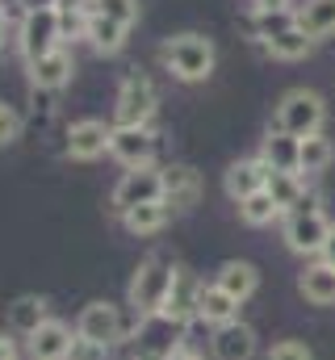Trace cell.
<instances>
[{
    "label": "cell",
    "instance_id": "obj_1",
    "mask_svg": "<svg viewBox=\"0 0 335 360\" xmlns=\"http://www.w3.org/2000/svg\"><path fill=\"white\" fill-rule=\"evenodd\" d=\"M172 276H176V264L164 260V256H151V260L139 264V272L130 276V289H126V302L134 310V327H147L151 319H160L164 297L172 289Z\"/></svg>",
    "mask_w": 335,
    "mask_h": 360
},
{
    "label": "cell",
    "instance_id": "obj_2",
    "mask_svg": "<svg viewBox=\"0 0 335 360\" xmlns=\"http://www.w3.org/2000/svg\"><path fill=\"white\" fill-rule=\"evenodd\" d=\"M164 68L180 84H201L214 76V42L206 34H176L160 46Z\"/></svg>",
    "mask_w": 335,
    "mask_h": 360
},
{
    "label": "cell",
    "instance_id": "obj_3",
    "mask_svg": "<svg viewBox=\"0 0 335 360\" xmlns=\"http://www.w3.org/2000/svg\"><path fill=\"white\" fill-rule=\"evenodd\" d=\"M323 122H327V105H323L319 92L289 89L281 96V105H277L272 130H285V134H293V139H310V134L323 130Z\"/></svg>",
    "mask_w": 335,
    "mask_h": 360
},
{
    "label": "cell",
    "instance_id": "obj_4",
    "mask_svg": "<svg viewBox=\"0 0 335 360\" xmlns=\"http://www.w3.org/2000/svg\"><path fill=\"white\" fill-rule=\"evenodd\" d=\"M17 46H21L25 63H34V59L51 55L55 46H63L59 8H51V4H34V8H25V17H21V30H17Z\"/></svg>",
    "mask_w": 335,
    "mask_h": 360
},
{
    "label": "cell",
    "instance_id": "obj_5",
    "mask_svg": "<svg viewBox=\"0 0 335 360\" xmlns=\"http://www.w3.org/2000/svg\"><path fill=\"white\" fill-rule=\"evenodd\" d=\"M156 105H160V92L151 84V76L130 72L118 89V101H113V126H147Z\"/></svg>",
    "mask_w": 335,
    "mask_h": 360
},
{
    "label": "cell",
    "instance_id": "obj_6",
    "mask_svg": "<svg viewBox=\"0 0 335 360\" xmlns=\"http://www.w3.org/2000/svg\"><path fill=\"white\" fill-rule=\"evenodd\" d=\"M113 214L122 218V214H130V210H139V205H151V201H164V172L156 168V164H147V168H126L122 180L113 184Z\"/></svg>",
    "mask_w": 335,
    "mask_h": 360
},
{
    "label": "cell",
    "instance_id": "obj_7",
    "mask_svg": "<svg viewBox=\"0 0 335 360\" xmlns=\"http://www.w3.org/2000/svg\"><path fill=\"white\" fill-rule=\"evenodd\" d=\"M331 231L335 226L323 210H293V214H285V248L293 256H323Z\"/></svg>",
    "mask_w": 335,
    "mask_h": 360
},
{
    "label": "cell",
    "instance_id": "obj_8",
    "mask_svg": "<svg viewBox=\"0 0 335 360\" xmlns=\"http://www.w3.org/2000/svg\"><path fill=\"white\" fill-rule=\"evenodd\" d=\"M197 297H201V281H197L189 269H176L160 319H164L168 327H180V331L193 327V323H197Z\"/></svg>",
    "mask_w": 335,
    "mask_h": 360
},
{
    "label": "cell",
    "instance_id": "obj_9",
    "mask_svg": "<svg viewBox=\"0 0 335 360\" xmlns=\"http://www.w3.org/2000/svg\"><path fill=\"white\" fill-rule=\"evenodd\" d=\"M122 331H126V323H122V310L113 302H88L76 319V335L92 340V344H105V348H113L122 340Z\"/></svg>",
    "mask_w": 335,
    "mask_h": 360
},
{
    "label": "cell",
    "instance_id": "obj_10",
    "mask_svg": "<svg viewBox=\"0 0 335 360\" xmlns=\"http://www.w3.org/2000/svg\"><path fill=\"white\" fill-rule=\"evenodd\" d=\"M109 155L126 168H147L156 155V134L147 126H113L109 134Z\"/></svg>",
    "mask_w": 335,
    "mask_h": 360
},
{
    "label": "cell",
    "instance_id": "obj_11",
    "mask_svg": "<svg viewBox=\"0 0 335 360\" xmlns=\"http://www.w3.org/2000/svg\"><path fill=\"white\" fill-rule=\"evenodd\" d=\"M72 72H76V59L68 46H55L51 55L34 59L30 63V89L34 92H59L63 84H72Z\"/></svg>",
    "mask_w": 335,
    "mask_h": 360
},
{
    "label": "cell",
    "instance_id": "obj_12",
    "mask_svg": "<svg viewBox=\"0 0 335 360\" xmlns=\"http://www.w3.org/2000/svg\"><path fill=\"white\" fill-rule=\"evenodd\" d=\"M109 134H113V126H105V122H96V117L72 122V130H68V155L80 160V164L101 160V155L109 151Z\"/></svg>",
    "mask_w": 335,
    "mask_h": 360
},
{
    "label": "cell",
    "instance_id": "obj_13",
    "mask_svg": "<svg viewBox=\"0 0 335 360\" xmlns=\"http://www.w3.org/2000/svg\"><path fill=\"white\" fill-rule=\"evenodd\" d=\"M164 172V205L172 210H193L197 201H201V172L197 168H189V164H168L160 168Z\"/></svg>",
    "mask_w": 335,
    "mask_h": 360
},
{
    "label": "cell",
    "instance_id": "obj_14",
    "mask_svg": "<svg viewBox=\"0 0 335 360\" xmlns=\"http://www.w3.org/2000/svg\"><path fill=\"white\" fill-rule=\"evenodd\" d=\"M72 340H76V331H72L63 319H46V323L25 340V348H30V360H68Z\"/></svg>",
    "mask_w": 335,
    "mask_h": 360
},
{
    "label": "cell",
    "instance_id": "obj_15",
    "mask_svg": "<svg viewBox=\"0 0 335 360\" xmlns=\"http://www.w3.org/2000/svg\"><path fill=\"white\" fill-rule=\"evenodd\" d=\"M264 184H268V168H264V160L255 155V160H235L231 168H227V176H222V188H227V197L239 205V201H248L255 193H264Z\"/></svg>",
    "mask_w": 335,
    "mask_h": 360
},
{
    "label": "cell",
    "instance_id": "obj_16",
    "mask_svg": "<svg viewBox=\"0 0 335 360\" xmlns=\"http://www.w3.org/2000/svg\"><path fill=\"white\" fill-rule=\"evenodd\" d=\"M298 151H302V139H293L285 130H268L264 143H260V160H264L268 172H298Z\"/></svg>",
    "mask_w": 335,
    "mask_h": 360
},
{
    "label": "cell",
    "instance_id": "obj_17",
    "mask_svg": "<svg viewBox=\"0 0 335 360\" xmlns=\"http://www.w3.org/2000/svg\"><path fill=\"white\" fill-rule=\"evenodd\" d=\"M197 323H206L214 331L227 323H239V302L210 281V285H201V297H197Z\"/></svg>",
    "mask_w": 335,
    "mask_h": 360
},
{
    "label": "cell",
    "instance_id": "obj_18",
    "mask_svg": "<svg viewBox=\"0 0 335 360\" xmlns=\"http://www.w3.org/2000/svg\"><path fill=\"white\" fill-rule=\"evenodd\" d=\"M255 331H251L248 323H227V327H218L214 331V340H210V348H214V356L218 360H251L255 356Z\"/></svg>",
    "mask_w": 335,
    "mask_h": 360
},
{
    "label": "cell",
    "instance_id": "obj_19",
    "mask_svg": "<svg viewBox=\"0 0 335 360\" xmlns=\"http://www.w3.org/2000/svg\"><path fill=\"white\" fill-rule=\"evenodd\" d=\"M298 293L310 306H335V269L327 260H315L298 272Z\"/></svg>",
    "mask_w": 335,
    "mask_h": 360
},
{
    "label": "cell",
    "instance_id": "obj_20",
    "mask_svg": "<svg viewBox=\"0 0 335 360\" xmlns=\"http://www.w3.org/2000/svg\"><path fill=\"white\" fill-rule=\"evenodd\" d=\"M214 285H218L222 293H231V297L244 306L251 293L260 289V269L248 264V260H227V264L218 269V276H214Z\"/></svg>",
    "mask_w": 335,
    "mask_h": 360
},
{
    "label": "cell",
    "instance_id": "obj_21",
    "mask_svg": "<svg viewBox=\"0 0 335 360\" xmlns=\"http://www.w3.org/2000/svg\"><path fill=\"white\" fill-rule=\"evenodd\" d=\"M46 319H51V310H46V297H42V293H21V297L8 306V331H13V335H25V340H30Z\"/></svg>",
    "mask_w": 335,
    "mask_h": 360
},
{
    "label": "cell",
    "instance_id": "obj_22",
    "mask_svg": "<svg viewBox=\"0 0 335 360\" xmlns=\"http://www.w3.org/2000/svg\"><path fill=\"white\" fill-rule=\"evenodd\" d=\"M293 25H298V8H272V13L251 8L248 17H244V30H248L255 42H272L277 34H285V30H293Z\"/></svg>",
    "mask_w": 335,
    "mask_h": 360
},
{
    "label": "cell",
    "instance_id": "obj_23",
    "mask_svg": "<svg viewBox=\"0 0 335 360\" xmlns=\"http://www.w3.org/2000/svg\"><path fill=\"white\" fill-rule=\"evenodd\" d=\"M298 30L310 42L331 38L335 34V0H306V4H298Z\"/></svg>",
    "mask_w": 335,
    "mask_h": 360
},
{
    "label": "cell",
    "instance_id": "obj_24",
    "mask_svg": "<svg viewBox=\"0 0 335 360\" xmlns=\"http://www.w3.org/2000/svg\"><path fill=\"white\" fill-rule=\"evenodd\" d=\"M126 25H118V21H109V17H101V13H92L88 17V30H84V38H88V46L96 51V55H118L122 46H126Z\"/></svg>",
    "mask_w": 335,
    "mask_h": 360
},
{
    "label": "cell",
    "instance_id": "obj_25",
    "mask_svg": "<svg viewBox=\"0 0 335 360\" xmlns=\"http://www.w3.org/2000/svg\"><path fill=\"white\" fill-rule=\"evenodd\" d=\"M168 218H172V205H164V201H151V205H139V210L122 214V226H126L130 235L147 239V235H160V231H164Z\"/></svg>",
    "mask_w": 335,
    "mask_h": 360
},
{
    "label": "cell",
    "instance_id": "obj_26",
    "mask_svg": "<svg viewBox=\"0 0 335 360\" xmlns=\"http://www.w3.org/2000/svg\"><path fill=\"white\" fill-rule=\"evenodd\" d=\"M335 160V147L331 139L319 130V134H310V139H302V151H298V172H306V176H319V172H327Z\"/></svg>",
    "mask_w": 335,
    "mask_h": 360
},
{
    "label": "cell",
    "instance_id": "obj_27",
    "mask_svg": "<svg viewBox=\"0 0 335 360\" xmlns=\"http://www.w3.org/2000/svg\"><path fill=\"white\" fill-rule=\"evenodd\" d=\"M264 193H268V197H272V201H277L285 214H289V210H293V205L306 197V188H302V176H298V172H268Z\"/></svg>",
    "mask_w": 335,
    "mask_h": 360
},
{
    "label": "cell",
    "instance_id": "obj_28",
    "mask_svg": "<svg viewBox=\"0 0 335 360\" xmlns=\"http://www.w3.org/2000/svg\"><path fill=\"white\" fill-rule=\"evenodd\" d=\"M264 46H268V55H272V59H285V63L306 59V55L315 51V42H310L298 25H293V30H285V34H277V38H272V42H264Z\"/></svg>",
    "mask_w": 335,
    "mask_h": 360
},
{
    "label": "cell",
    "instance_id": "obj_29",
    "mask_svg": "<svg viewBox=\"0 0 335 360\" xmlns=\"http://www.w3.org/2000/svg\"><path fill=\"white\" fill-rule=\"evenodd\" d=\"M239 218H244L248 226H272L277 218H285V210H281L268 193H255L248 201H239Z\"/></svg>",
    "mask_w": 335,
    "mask_h": 360
},
{
    "label": "cell",
    "instance_id": "obj_30",
    "mask_svg": "<svg viewBox=\"0 0 335 360\" xmlns=\"http://www.w3.org/2000/svg\"><path fill=\"white\" fill-rule=\"evenodd\" d=\"M92 13H101V17H109V21H118V25L130 30L139 21V0H96Z\"/></svg>",
    "mask_w": 335,
    "mask_h": 360
},
{
    "label": "cell",
    "instance_id": "obj_31",
    "mask_svg": "<svg viewBox=\"0 0 335 360\" xmlns=\"http://www.w3.org/2000/svg\"><path fill=\"white\" fill-rule=\"evenodd\" d=\"M17 134H21V113H17L13 105H4V101H0V147L17 143Z\"/></svg>",
    "mask_w": 335,
    "mask_h": 360
},
{
    "label": "cell",
    "instance_id": "obj_32",
    "mask_svg": "<svg viewBox=\"0 0 335 360\" xmlns=\"http://www.w3.org/2000/svg\"><path fill=\"white\" fill-rule=\"evenodd\" d=\"M268 360H315V352L302 340H281V344H272Z\"/></svg>",
    "mask_w": 335,
    "mask_h": 360
},
{
    "label": "cell",
    "instance_id": "obj_33",
    "mask_svg": "<svg viewBox=\"0 0 335 360\" xmlns=\"http://www.w3.org/2000/svg\"><path fill=\"white\" fill-rule=\"evenodd\" d=\"M68 360H109V348L76 335V340H72V352H68Z\"/></svg>",
    "mask_w": 335,
    "mask_h": 360
},
{
    "label": "cell",
    "instance_id": "obj_34",
    "mask_svg": "<svg viewBox=\"0 0 335 360\" xmlns=\"http://www.w3.org/2000/svg\"><path fill=\"white\" fill-rule=\"evenodd\" d=\"M51 8H59V13H92L96 8V0H51Z\"/></svg>",
    "mask_w": 335,
    "mask_h": 360
},
{
    "label": "cell",
    "instance_id": "obj_35",
    "mask_svg": "<svg viewBox=\"0 0 335 360\" xmlns=\"http://www.w3.org/2000/svg\"><path fill=\"white\" fill-rule=\"evenodd\" d=\"M160 360H206V356H201V352H193V348H168Z\"/></svg>",
    "mask_w": 335,
    "mask_h": 360
},
{
    "label": "cell",
    "instance_id": "obj_36",
    "mask_svg": "<svg viewBox=\"0 0 335 360\" xmlns=\"http://www.w3.org/2000/svg\"><path fill=\"white\" fill-rule=\"evenodd\" d=\"M251 8H264V13H272V8H289V0H251Z\"/></svg>",
    "mask_w": 335,
    "mask_h": 360
},
{
    "label": "cell",
    "instance_id": "obj_37",
    "mask_svg": "<svg viewBox=\"0 0 335 360\" xmlns=\"http://www.w3.org/2000/svg\"><path fill=\"white\" fill-rule=\"evenodd\" d=\"M13 356H17V344L8 335H0V360H13Z\"/></svg>",
    "mask_w": 335,
    "mask_h": 360
},
{
    "label": "cell",
    "instance_id": "obj_38",
    "mask_svg": "<svg viewBox=\"0 0 335 360\" xmlns=\"http://www.w3.org/2000/svg\"><path fill=\"white\" fill-rule=\"evenodd\" d=\"M319 260H327V264L335 269V231H331V239H327V248H323V256H319Z\"/></svg>",
    "mask_w": 335,
    "mask_h": 360
},
{
    "label": "cell",
    "instance_id": "obj_39",
    "mask_svg": "<svg viewBox=\"0 0 335 360\" xmlns=\"http://www.w3.org/2000/svg\"><path fill=\"white\" fill-rule=\"evenodd\" d=\"M4 38H8V17H4V8H0V46H4Z\"/></svg>",
    "mask_w": 335,
    "mask_h": 360
},
{
    "label": "cell",
    "instance_id": "obj_40",
    "mask_svg": "<svg viewBox=\"0 0 335 360\" xmlns=\"http://www.w3.org/2000/svg\"><path fill=\"white\" fill-rule=\"evenodd\" d=\"M0 4H4V0H0Z\"/></svg>",
    "mask_w": 335,
    "mask_h": 360
},
{
    "label": "cell",
    "instance_id": "obj_41",
    "mask_svg": "<svg viewBox=\"0 0 335 360\" xmlns=\"http://www.w3.org/2000/svg\"><path fill=\"white\" fill-rule=\"evenodd\" d=\"M13 360H17V356H13Z\"/></svg>",
    "mask_w": 335,
    "mask_h": 360
}]
</instances>
